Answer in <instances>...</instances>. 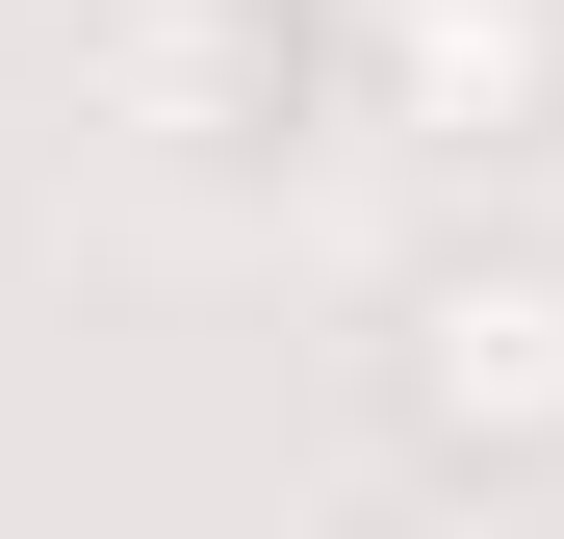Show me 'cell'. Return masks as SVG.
Returning <instances> with one entry per match:
<instances>
[{"instance_id":"1","label":"cell","mask_w":564,"mask_h":539,"mask_svg":"<svg viewBox=\"0 0 564 539\" xmlns=\"http://www.w3.org/2000/svg\"><path fill=\"white\" fill-rule=\"evenodd\" d=\"M386 411H411V463H564V257L539 231H462L386 283Z\"/></svg>"},{"instance_id":"3","label":"cell","mask_w":564,"mask_h":539,"mask_svg":"<svg viewBox=\"0 0 564 539\" xmlns=\"http://www.w3.org/2000/svg\"><path fill=\"white\" fill-rule=\"evenodd\" d=\"M129 104L206 129V154H257L282 104H308V0H129Z\"/></svg>"},{"instance_id":"2","label":"cell","mask_w":564,"mask_h":539,"mask_svg":"<svg viewBox=\"0 0 564 539\" xmlns=\"http://www.w3.org/2000/svg\"><path fill=\"white\" fill-rule=\"evenodd\" d=\"M386 129H436V154L564 129V0H386Z\"/></svg>"}]
</instances>
